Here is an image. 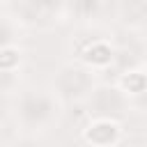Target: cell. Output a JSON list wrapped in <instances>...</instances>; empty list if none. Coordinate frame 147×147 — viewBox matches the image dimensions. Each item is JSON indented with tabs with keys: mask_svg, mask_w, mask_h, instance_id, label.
<instances>
[{
	"mask_svg": "<svg viewBox=\"0 0 147 147\" xmlns=\"http://www.w3.org/2000/svg\"><path fill=\"white\" fill-rule=\"evenodd\" d=\"M55 90L60 96L76 101V99H85L90 96V92L94 90V80H92V71L85 67H76V64H67L60 69L57 78H55Z\"/></svg>",
	"mask_w": 147,
	"mask_h": 147,
	"instance_id": "7a4b0ae2",
	"label": "cell"
},
{
	"mask_svg": "<svg viewBox=\"0 0 147 147\" xmlns=\"http://www.w3.org/2000/svg\"><path fill=\"white\" fill-rule=\"evenodd\" d=\"M57 113V101L44 90H28L18 101V117L25 126H44Z\"/></svg>",
	"mask_w": 147,
	"mask_h": 147,
	"instance_id": "6da1fadb",
	"label": "cell"
},
{
	"mask_svg": "<svg viewBox=\"0 0 147 147\" xmlns=\"http://www.w3.org/2000/svg\"><path fill=\"white\" fill-rule=\"evenodd\" d=\"M99 5H101V0H69V9L76 16H80V18L94 16L96 9H99Z\"/></svg>",
	"mask_w": 147,
	"mask_h": 147,
	"instance_id": "9c48e42d",
	"label": "cell"
},
{
	"mask_svg": "<svg viewBox=\"0 0 147 147\" xmlns=\"http://www.w3.org/2000/svg\"><path fill=\"white\" fill-rule=\"evenodd\" d=\"M124 103H126V94L119 87L101 85L90 92V106L96 113V117H113L115 119V115L124 113Z\"/></svg>",
	"mask_w": 147,
	"mask_h": 147,
	"instance_id": "3957f363",
	"label": "cell"
},
{
	"mask_svg": "<svg viewBox=\"0 0 147 147\" xmlns=\"http://www.w3.org/2000/svg\"><path fill=\"white\" fill-rule=\"evenodd\" d=\"M14 44V28L7 18H0V48Z\"/></svg>",
	"mask_w": 147,
	"mask_h": 147,
	"instance_id": "30bf717a",
	"label": "cell"
},
{
	"mask_svg": "<svg viewBox=\"0 0 147 147\" xmlns=\"http://www.w3.org/2000/svg\"><path fill=\"white\" fill-rule=\"evenodd\" d=\"M122 21L131 28H142L147 16V0H119Z\"/></svg>",
	"mask_w": 147,
	"mask_h": 147,
	"instance_id": "8992f818",
	"label": "cell"
},
{
	"mask_svg": "<svg viewBox=\"0 0 147 147\" xmlns=\"http://www.w3.org/2000/svg\"><path fill=\"white\" fill-rule=\"evenodd\" d=\"M11 147H44L39 140H34V138H18Z\"/></svg>",
	"mask_w": 147,
	"mask_h": 147,
	"instance_id": "8fae6325",
	"label": "cell"
},
{
	"mask_svg": "<svg viewBox=\"0 0 147 147\" xmlns=\"http://www.w3.org/2000/svg\"><path fill=\"white\" fill-rule=\"evenodd\" d=\"M18 64H21V51L14 44L2 46L0 48V71L2 74H11Z\"/></svg>",
	"mask_w": 147,
	"mask_h": 147,
	"instance_id": "ba28073f",
	"label": "cell"
},
{
	"mask_svg": "<svg viewBox=\"0 0 147 147\" xmlns=\"http://www.w3.org/2000/svg\"><path fill=\"white\" fill-rule=\"evenodd\" d=\"M83 138L92 147H115L122 140V126L113 117H94L83 129Z\"/></svg>",
	"mask_w": 147,
	"mask_h": 147,
	"instance_id": "277c9868",
	"label": "cell"
},
{
	"mask_svg": "<svg viewBox=\"0 0 147 147\" xmlns=\"http://www.w3.org/2000/svg\"><path fill=\"white\" fill-rule=\"evenodd\" d=\"M113 57H115V53H113L110 44H108V41H101V39L87 44V46L80 51V60H83V64H87L90 69H103V67H108V64L113 62Z\"/></svg>",
	"mask_w": 147,
	"mask_h": 147,
	"instance_id": "5b68a950",
	"label": "cell"
},
{
	"mask_svg": "<svg viewBox=\"0 0 147 147\" xmlns=\"http://www.w3.org/2000/svg\"><path fill=\"white\" fill-rule=\"evenodd\" d=\"M145 85H147V80H145L142 69H129V71L122 74L117 87H119L126 96H131V94H142V92H145Z\"/></svg>",
	"mask_w": 147,
	"mask_h": 147,
	"instance_id": "52a82bcc",
	"label": "cell"
}]
</instances>
